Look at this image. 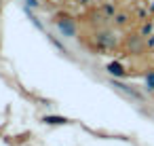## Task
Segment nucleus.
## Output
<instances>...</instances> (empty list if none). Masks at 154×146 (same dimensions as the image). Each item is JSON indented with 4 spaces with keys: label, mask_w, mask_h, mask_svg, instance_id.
Masks as SVG:
<instances>
[{
    "label": "nucleus",
    "mask_w": 154,
    "mask_h": 146,
    "mask_svg": "<svg viewBox=\"0 0 154 146\" xmlns=\"http://www.w3.org/2000/svg\"><path fill=\"white\" fill-rule=\"evenodd\" d=\"M55 28L63 38H74L76 36V24L70 15H57L55 17Z\"/></svg>",
    "instance_id": "f257e3e1"
},
{
    "label": "nucleus",
    "mask_w": 154,
    "mask_h": 146,
    "mask_svg": "<svg viewBox=\"0 0 154 146\" xmlns=\"http://www.w3.org/2000/svg\"><path fill=\"white\" fill-rule=\"evenodd\" d=\"M95 45L101 49V51H110L116 47V38L112 32H97L95 34Z\"/></svg>",
    "instance_id": "f03ea898"
},
{
    "label": "nucleus",
    "mask_w": 154,
    "mask_h": 146,
    "mask_svg": "<svg viewBox=\"0 0 154 146\" xmlns=\"http://www.w3.org/2000/svg\"><path fill=\"white\" fill-rule=\"evenodd\" d=\"M106 70H108V74H110L112 78H122V76L127 74V70H125V66H122L120 62H110V64L106 66Z\"/></svg>",
    "instance_id": "7ed1b4c3"
},
{
    "label": "nucleus",
    "mask_w": 154,
    "mask_h": 146,
    "mask_svg": "<svg viewBox=\"0 0 154 146\" xmlns=\"http://www.w3.org/2000/svg\"><path fill=\"white\" fill-rule=\"evenodd\" d=\"M112 87H116V89H120V91H125L127 95H131V97H135V100H139V102L143 100L139 91H135L133 87H129V85H125V83H120V81H116V78H112Z\"/></svg>",
    "instance_id": "20e7f679"
},
{
    "label": "nucleus",
    "mask_w": 154,
    "mask_h": 146,
    "mask_svg": "<svg viewBox=\"0 0 154 146\" xmlns=\"http://www.w3.org/2000/svg\"><path fill=\"white\" fill-rule=\"evenodd\" d=\"M42 121L47 125H66L68 123V119H63V116H42Z\"/></svg>",
    "instance_id": "39448f33"
},
{
    "label": "nucleus",
    "mask_w": 154,
    "mask_h": 146,
    "mask_svg": "<svg viewBox=\"0 0 154 146\" xmlns=\"http://www.w3.org/2000/svg\"><path fill=\"white\" fill-rule=\"evenodd\" d=\"M146 89L148 91H154V70H150L146 74Z\"/></svg>",
    "instance_id": "423d86ee"
},
{
    "label": "nucleus",
    "mask_w": 154,
    "mask_h": 146,
    "mask_svg": "<svg viewBox=\"0 0 154 146\" xmlns=\"http://www.w3.org/2000/svg\"><path fill=\"white\" fill-rule=\"evenodd\" d=\"M127 19H129V17H127L125 13H120V15H116V17H114L116 26H125V24H127Z\"/></svg>",
    "instance_id": "0eeeda50"
},
{
    "label": "nucleus",
    "mask_w": 154,
    "mask_h": 146,
    "mask_svg": "<svg viewBox=\"0 0 154 146\" xmlns=\"http://www.w3.org/2000/svg\"><path fill=\"white\" fill-rule=\"evenodd\" d=\"M26 2H28V7H32V9L38 7V0H26Z\"/></svg>",
    "instance_id": "6e6552de"
},
{
    "label": "nucleus",
    "mask_w": 154,
    "mask_h": 146,
    "mask_svg": "<svg viewBox=\"0 0 154 146\" xmlns=\"http://www.w3.org/2000/svg\"><path fill=\"white\" fill-rule=\"evenodd\" d=\"M80 2H91V0H80Z\"/></svg>",
    "instance_id": "1a4fd4ad"
}]
</instances>
